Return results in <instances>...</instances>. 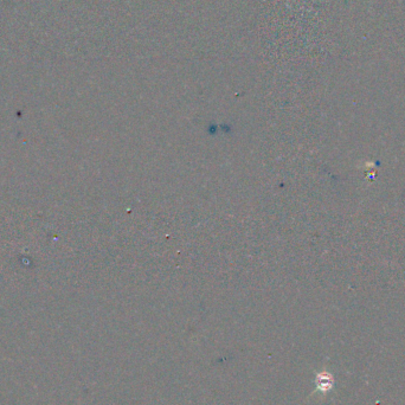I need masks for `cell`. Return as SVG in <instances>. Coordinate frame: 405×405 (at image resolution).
Instances as JSON below:
<instances>
[{
	"label": "cell",
	"mask_w": 405,
	"mask_h": 405,
	"mask_svg": "<svg viewBox=\"0 0 405 405\" xmlns=\"http://www.w3.org/2000/svg\"><path fill=\"white\" fill-rule=\"evenodd\" d=\"M334 385L333 376L328 372L319 373L316 377V389L321 392H327V391L332 390Z\"/></svg>",
	"instance_id": "6da1fadb"
}]
</instances>
